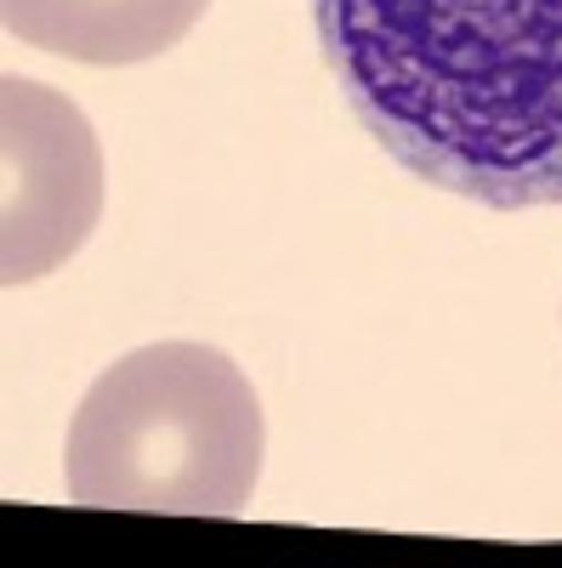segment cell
I'll return each instance as SVG.
<instances>
[{
	"label": "cell",
	"instance_id": "277c9868",
	"mask_svg": "<svg viewBox=\"0 0 562 568\" xmlns=\"http://www.w3.org/2000/svg\"><path fill=\"white\" fill-rule=\"evenodd\" d=\"M211 0H0L12 40L69 63H149L205 18Z\"/></svg>",
	"mask_w": 562,
	"mask_h": 568
},
{
	"label": "cell",
	"instance_id": "3957f363",
	"mask_svg": "<svg viewBox=\"0 0 562 568\" xmlns=\"http://www.w3.org/2000/svg\"><path fill=\"white\" fill-rule=\"evenodd\" d=\"M0 278L7 291L63 267L103 216V149L91 120L63 91L7 74L0 80Z\"/></svg>",
	"mask_w": 562,
	"mask_h": 568
},
{
	"label": "cell",
	"instance_id": "7a4b0ae2",
	"mask_svg": "<svg viewBox=\"0 0 562 568\" xmlns=\"http://www.w3.org/2000/svg\"><path fill=\"white\" fill-rule=\"evenodd\" d=\"M267 455L262 398L245 369L205 342H154L85 387L63 478L74 506L245 517Z\"/></svg>",
	"mask_w": 562,
	"mask_h": 568
},
{
	"label": "cell",
	"instance_id": "6da1fadb",
	"mask_svg": "<svg viewBox=\"0 0 562 568\" xmlns=\"http://www.w3.org/2000/svg\"><path fill=\"white\" fill-rule=\"evenodd\" d=\"M347 109L420 182L562 205V0H313Z\"/></svg>",
	"mask_w": 562,
	"mask_h": 568
}]
</instances>
